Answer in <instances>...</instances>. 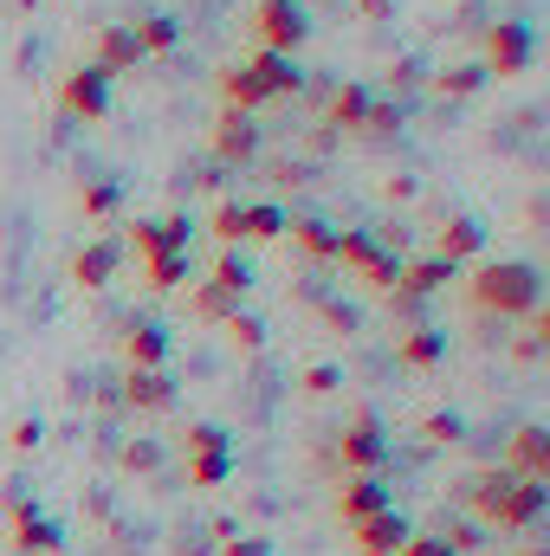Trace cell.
Wrapping results in <instances>:
<instances>
[{
    "label": "cell",
    "mask_w": 550,
    "mask_h": 556,
    "mask_svg": "<svg viewBox=\"0 0 550 556\" xmlns=\"http://www.w3.org/2000/svg\"><path fill=\"white\" fill-rule=\"evenodd\" d=\"M453 498L473 511V525H492V531H538V518H545V505H550L545 485L512 479L505 466H486V472L460 479Z\"/></svg>",
    "instance_id": "1"
},
{
    "label": "cell",
    "mask_w": 550,
    "mask_h": 556,
    "mask_svg": "<svg viewBox=\"0 0 550 556\" xmlns=\"http://www.w3.org/2000/svg\"><path fill=\"white\" fill-rule=\"evenodd\" d=\"M214 91H221V111L260 117L266 104L304 91V65H298V59H273V52H253V59H240V65H221Z\"/></svg>",
    "instance_id": "2"
},
{
    "label": "cell",
    "mask_w": 550,
    "mask_h": 556,
    "mask_svg": "<svg viewBox=\"0 0 550 556\" xmlns=\"http://www.w3.org/2000/svg\"><path fill=\"white\" fill-rule=\"evenodd\" d=\"M466 304L479 317H518L525 324L532 311H545V273L525 260H486L466 285Z\"/></svg>",
    "instance_id": "3"
},
{
    "label": "cell",
    "mask_w": 550,
    "mask_h": 556,
    "mask_svg": "<svg viewBox=\"0 0 550 556\" xmlns=\"http://www.w3.org/2000/svg\"><path fill=\"white\" fill-rule=\"evenodd\" d=\"M247 33H253V52H273V59H298L311 46V20L298 0H260L247 13Z\"/></svg>",
    "instance_id": "4"
},
{
    "label": "cell",
    "mask_w": 550,
    "mask_h": 556,
    "mask_svg": "<svg viewBox=\"0 0 550 556\" xmlns=\"http://www.w3.org/2000/svg\"><path fill=\"white\" fill-rule=\"evenodd\" d=\"M532 59H538V33H532L525 20H492V26L479 33V65H486V78H518V72H532Z\"/></svg>",
    "instance_id": "5"
},
{
    "label": "cell",
    "mask_w": 550,
    "mask_h": 556,
    "mask_svg": "<svg viewBox=\"0 0 550 556\" xmlns=\"http://www.w3.org/2000/svg\"><path fill=\"white\" fill-rule=\"evenodd\" d=\"M383 459H389L383 420L370 415V408H357V415H350V427L337 433V466H343L350 479H363V472H383Z\"/></svg>",
    "instance_id": "6"
},
{
    "label": "cell",
    "mask_w": 550,
    "mask_h": 556,
    "mask_svg": "<svg viewBox=\"0 0 550 556\" xmlns=\"http://www.w3.org/2000/svg\"><path fill=\"white\" fill-rule=\"evenodd\" d=\"M59 111L78 117V124H104V117H111V78H104L98 65H72V72L59 78Z\"/></svg>",
    "instance_id": "7"
},
{
    "label": "cell",
    "mask_w": 550,
    "mask_h": 556,
    "mask_svg": "<svg viewBox=\"0 0 550 556\" xmlns=\"http://www.w3.org/2000/svg\"><path fill=\"white\" fill-rule=\"evenodd\" d=\"M7 544L20 556H59L65 551V531H59L39 505H26V498L13 492V498H7Z\"/></svg>",
    "instance_id": "8"
},
{
    "label": "cell",
    "mask_w": 550,
    "mask_h": 556,
    "mask_svg": "<svg viewBox=\"0 0 550 556\" xmlns=\"http://www.w3.org/2000/svg\"><path fill=\"white\" fill-rule=\"evenodd\" d=\"M208 155H214L221 168H253V162H260V124L240 117V111H221L214 130H208Z\"/></svg>",
    "instance_id": "9"
},
{
    "label": "cell",
    "mask_w": 550,
    "mask_h": 556,
    "mask_svg": "<svg viewBox=\"0 0 550 556\" xmlns=\"http://www.w3.org/2000/svg\"><path fill=\"white\" fill-rule=\"evenodd\" d=\"M124 233H130V247H137L142 260H175V253H188L195 220L188 214H162V220H130Z\"/></svg>",
    "instance_id": "10"
},
{
    "label": "cell",
    "mask_w": 550,
    "mask_h": 556,
    "mask_svg": "<svg viewBox=\"0 0 550 556\" xmlns=\"http://www.w3.org/2000/svg\"><path fill=\"white\" fill-rule=\"evenodd\" d=\"M370 104H376V91H370L363 78H350V85H330V91H324V111H317V124H330L337 137H363V117H370Z\"/></svg>",
    "instance_id": "11"
},
{
    "label": "cell",
    "mask_w": 550,
    "mask_h": 556,
    "mask_svg": "<svg viewBox=\"0 0 550 556\" xmlns=\"http://www.w3.org/2000/svg\"><path fill=\"white\" fill-rule=\"evenodd\" d=\"M505 472H512V479H532V485L550 479V440H545L538 420H525V427L505 440Z\"/></svg>",
    "instance_id": "12"
},
{
    "label": "cell",
    "mask_w": 550,
    "mask_h": 556,
    "mask_svg": "<svg viewBox=\"0 0 550 556\" xmlns=\"http://www.w3.org/2000/svg\"><path fill=\"white\" fill-rule=\"evenodd\" d=\"M414 538V525L402 511H383V518H363L350 525V556H396Z\"/></svg>",
    "instance_id": "13"
},
{
    "label": "cell",
    "mask_w": 550,
    "mask_h": 556,
    "mask_svg": "<svg viewBox=\"0 0 550 556\" xmlns=\"http://www.w3.org/2000/svg\"><path fill=\"white\" fill-rule=\"evenodd\" d=\"M117 402L137 408V415H168V408H175V382H168L162 369H124Z\"/></svg>",
    "instance_id": "14"
},
{
    "label": "cell",
    "mask_w": 550,
    "mask_h": 556,
    "mask_svg": "<svg viewBox=\"0 0 550 556\" xmlns=\"http://www.w3.org/2000/svg\"><path fill=\"white\" fill-rule=\"evenodd\" d=\"M91 65L104 72V78H124V72H137L142 65V46L130 26H98V39H91Z\"/></svg>",
    "instance_id": "15"
},
{
    "label": "cell",
    "mask_w": 550,
    "mask_h": 556,
    "mask_svg": "<svg viewBox=\"0 0 550 556\" xmlns=\"http://www.w3.org/2000/svg\"><path fill=\"white\" fill-rule=\"evenodd\" d=\"M383 511H396V498H389V485L376 472H363V479H350L337 492V518L343 525H363V518H383Z\"/></svg>",
    "instance_id": "16"
},
{
    "label": "cell",
    "mask_w": 550,
    "mask_h": 556,
    "mask_svg": "<svg viewBox=\"0 0 550 556\" xmlns=\"http://www.w3.org/2000/svg\"><path fill=\"white\" fill-rule=\"evenodd\" d=\"M479 247H486V227H479V220H466V214H447V220H440V233H434V260H447V266L479 260Z\"/></svg>",
    "instance_id": "17"
},
{
    "label": "cell",
    "mask_w": 550,
    "mask_h": 556,
    "mask_svg": "<svg viewBox=\"0 0 550 556\" xmlns=\"http://www.w3.org/2000/svg\"><path fill=\"white\" fill-rule=\"evenodd\" d=\"M124 266V247L117 240H91V247H78V260H72V285L78 291H104L111 278Z\"/></svg>",
    "instance_id": "18"
},
{
    "label": "cell",
    "mask_w": 550,
    "mask_h": 556,
    "mask_svg": "<svg viewBox=\"0 0 550 556\" xmlns=\"http://www.w3.org/2000/svg\"><path fill=\"white\" fill-rule=\"evenodd\" d=\"M396 363L414 369V376H434V369L447 363V337H440V330H427V324H409V330L396 337Z\"/></svg>",
    "instance_id": "19"
},
{
    "label": "cell",
    "mask_w": 550,
    "mask_h": 556,
    "mask_svg": "<svg viewBox=\"0 0 550 556\" xmlns=\"http://www.w3.org/2000/svg\"><path fill=\"white\" fill-rule=\"evenodd\" d=\"M285 233H291V247H298L304 260L337 266V227H330V220H317V214H285Z\"/></svg>",
    "instance_id": "20"
},
{
    "label": "cell",
    "mask_w": 550,
    "mask_h": 556,
    "mask_svg": "<svg viewBox=\"0 0 550 556\" xmlns=\"http://www.w3.org/2000/svg\"><path fill=\"white\" fill-rule=\"evenodd\" d=\"M427 91H434V98H447V104H466V98H479V91H486V65H479V59L440 65V72H427Z\"/></svg>",
    "instance_id": "21"
},
{
    "label": "cell",
    "mask_w": 550,
    "mask_h": 556,
    "mask_svg": "<svg viewBox=\"0 0 550 556\" xmlns=\"http://www.w3.org/2000/svg\"><path fill=\"white\" fill-rule=\"evenodd\" d=\"M168 350H175V337L162 324H130L124 330V363L130 369H168Z\"/></svg>",
    "instance_id": "22"
},
{
    "label": "cell",
    "mask_w": 550,
    "mask_h": 556,
    "mask_svg": "<svg viewBox=\"0 0 550 556\" xmlns=\"http://www.w3.org/2000/svg\"><path fill=\"white\" fill-rule=\"evenodd\" d=\"M350 273H357V285H363L370 298H389V291H396V278H402V260H396L389 247H370Z\"/></svg>",
    "instance_id": "23"
},
{
    "label": "cell",
    "mask_w": 550,
    "mask_h": 556,
    "mask_svg": "<svg viewBox=\"0 0 550 556\" xmlns=\"http://www.w3.org/2000/svg\"><path fill=\"white\" fill-rule=\"evenodd\" d=\"M298 304L317 311V317L330 324V337H357V304H343V298H330V291H304V285H298Z\"/></svg>",
    "instance_id": "24"
},
{
    "label": "cell",
    "mask_w": 550,
    "mask_h": 556,
    "mask_svg": "<svg viewBox=\"0 0 550 556\" xmlns=\"http://www.w3.org/2000/svg\"><path fill=\"white\" fill-rule=\"evenodd\" d=\"M545 350H550V317H545V311H532V317H525V330L512 337V363H518V369H538V363H545Z\"/></svg>",
    "instance_id": "25"
},
{
    "label": "cell",
    "mask_w": 550,
    "mask_h": 556,
    "mask_svg": "<svg viewBox=\"0 0 550 556\" xmlns=\"http://www.w3.org/2000/svg\"><path fill=\"white\" fill-rule=\"evenodd\" d=\"M188 311H195V317H201V324H214V330H221V324H227V317H234V311H240V298H234V291H214V285H208V278H201V285H195V291H188Z\"/></svg>",
    "instance_id": "26"
},
{
    "label": "cell",
    "mask_w": 550,
    "mask_h": 556,
    "mask_svg": "<svg viewBox=\"0 0 550 556\" xmlns=\"http://www.w3.org/2000/svg\"><path fill=\"white\" fill-rule=\"evenodd\" d=\"M414 433H421L427 446H460V440H466V420L453 415V408H427V415L414 420Z\"/></svg>",
    "instance_id": "27"
},
{
    "label": "cell",
    "mask_w": 550,
    "mask_h": 556,
    "mask_svg": "<svg viewBox=\"0 0 550 556\" xmlns=\"http://www.w3.org/2000/svg\"><path fill=\"white\" fill-rule=\"evenodd\" d=\"M117 207H124V188H117V181H85V188H78V214H85V220H111Z\"/></svg>",
    "instance_id": "28"
},
{
    "label": "cell",
    "mask_w": 550,
    "mask_h": 556,
    "mask_svg": "<svg viewBox=\"0 0 550 556\" xmlns=\"http://www.w3.org/2000/svg\"><path fill=\"white\" fill-rule=\"evenodd\" d=\"M208 285H214V291H234V298H247L260 278H253V266H247L240 253H221V260H214V273H208Z\"/></svg>",
    "instance_id": "29"
},
{
    "label": "cell",
    "mask_w": 550,
    "mask_h": 556,
    "mask_svg": "<svg viewBox=\"0 0 550 556\" xmlns=\"http://www.w3.org/2000/svg\"><path fill=\"white\" fill-rule=\"evenodd\" d=\"M130 33H137L142 59H149V52H175V39H182V26H175V20H168V13H149V20H137V26H130Z\"/></svg>",
    "instance_id": "30"
},
{
    "label": "cell",
    "mask_w": 550,
    "mask_h": 556,
    "mask_svg": "<svg viewBox=\"0 0 550 556\" xmlns=\"http://www.w3.org/2000/svg\"><path fill=\"white\" fill-rule=\"evenodd\" d=\"M208 233H214L221 247H240V240H247V201H221V207L208 214Z\"/></svg>",
    "instance_id": "31"
},
{
    "label": "cell",
    "mask_w": 550,
    "mask_h": 556,
    "mask_svg": "<svg viewBox=\"0 0 550 556\" xmlns=\"http://www.w3.org/2000/svg\"><path fill=\"white\" fill-rule=\"evenodd\" d=\"M221 330H227V343H234L240 356H260V350H266V324H260L253 311H234V317H227Z\"/></svg>",
    "instance_id": "32"
},
{
    "label": "cell",
    "mask_w": 550,
    "mask_h": 556,
    "mask_svg": "<svg viewBox=\"0 0 550 556\" xmlns=\"http://www.w3.org/2000/svg\"><path fill=\"white\" fill-rule=\"evenodd\" d=\"M402 124H409V111L376 91V104H370V117H363V137H402Z\"/></svg>",
    "instance_id": "33"
},
{
    "label": "cell",
    "mask_w": 550,
    "mask_h": 556,
    "mask_svg": "<svg viewBox=\"0 0 550 556\" xmlns=\"http://www.w3.org/2000/svg\"><path fill=\"white\" fill-rule=\"evenodd\" d=\"M247 240H285V207L247 201Z\"/></svg>",
    "instance_id": "34"
},
{
    "label": "cell",
    "mask_w": 550,
    "mask_h": 556,
    "mask_svg": "<svg viewBox=\"0 0 550 556\" xmlns=\"http://www.w3.org/2000/svg\"><path fill=\"white\" fill-rule=\"evenodd\" d=\"M117 466H124V479H149V472H162V446L155 440H130L117 453Z\"/></svg>",
    "instance_id": "35"
},
{
    "label": "cell",
    "mask_w": 550,
    "mask_h": 556,
    "mask_svg": "<svg viewBox=\"0 0 550 556\" xmlns=\"http://www.w3.org/2000/svg\"><path fill=\"white\" fill-rule=\"evenodd\" d=\"M227 453H195L188 459V485H201V492H214V485H227Z\"/></svg>",
    "instance_id": "36"
},
{
    "label": "cell",
    "mask_w": 550,
    "mask_h": 556,
    "mask_svg": "<svg viewBox=\"0 0 550 556\" xmlns=\"http://www.w3.org/2000/svg\"><path fill=\"white\" fill-rule=\"evenodd\" d=\"M188 278V253H175V260H142V285L149 291H175Z\"/></svg>",
    "instance_id": "37"
},
{
    "label": "cell",
    "mask_w": 550,
    "mask_h": 556,
    "mask_svg": "<svg viewBox=\"0 0 550 556\" xmlns=\"http://www.w3.org/2000/svg\"><path fill=\"white\" fill-rule=\"evenodd\" d=\"M182 446H188V459H195V453H227V433H221L214 420H188V427H182Z\"/></svg>",
    "instance_id": "38"
},
{
    "label": "cell",
    "mask_w": 550,
    "mask_h": 556,
    "mask_svg": "<svg viewBox=\"0 0 550 556\" xmlns=\"http://www.w3.org/2000/svg\"><path fill=\"white\" fill-rule=\"evenodd\" d=\"M298 389H304L311 402H317V395H337V389H343V369H337V363H311V369L298 376Z\"/></svg>",
    "instance_id": "39"
},
{
    "label": "cell",
    "mask_w": 550,
    "mask_h": 556,
    "mask_svg": "<svg viewBox=\"0 0 550 556\" xmlns=\"http://www.w3.org/2000/svg\"><path fill=\"white\" fill-rule=\"evenodd\" d=\"M414 85H427V65L421 59H396L389 65V91H414Z\"/></svg>",
    "instance_id": "40"
},
{
    "label": "cell",
    "mask_w": 550,
    "mask_h": 556,
    "mask_svg": "<svg viewBox=\"0 0 550 556\" xmlns=\"http://www.w3.org/2000/svg\"><path fill=\"white\" fill-rule=\"evenodd\" d=\"M396 556H453V551H447V538H440V531H421V538H409Z\"/></svg>",
    "instance_id": "41"
},
{
    "label": "cell",
    "mask_w": 550,
    "mask_h": 556,
    "mask_svg": "<svg viewBox=\"0 0 550 556\" xmlns=\"http://www.w3.org/2000/svg\"><path fill=\"white\" fill-rule=\"evenodd\" d=\"M7 440H13V453H33V446L46 440V427H39V420L26 415V420H20V427H13V433H7Z\"/></svg>",
    "instance_id": "42"
},
{
    "label": "cell",
    "mask_w": 550,
    "mask_h": 556,
    "mask_svg": "<svg viewBox=\"0 0 550 556\" xmlns=\"http://www.w3.org/2000/svg\"><path fill=\"white\" fill-rule=\"evenodd\" d=\"M221 556H273V538H227Z\"/></svg>",
    "instance_id": "43"
},
{
    "label": "cell",
    "mask_w": 550,
    "mask_h": 556,
    "mask_svg": "<svg viewBox=\"0 0 550 556\" xmlns=\"http://www.w3.org/2000/svg\"><path fill=\"white\" fill-rule=\"evenodd\" d=\"M266 175H273L278 188H304V181H311V168H304V162H273Z\"/></svg>",
    "instance_id": "44"
},
{
    "label": "cell",
    "mask_w": 550,
    "mask_h": 556,
    "mask_svg": "<svg viewBox=\"0 0 550 556\" xmlns=\"http://www.w3.org/2000/svg\"><path fill=\"white\" fill-rule=\"evenodd\" d=\"M545 220H550V201H545V188H532V201H525V233H545Z\"/></svg>",
    "instance_id": "45"
},
{
    "label": "cell",
    "mask_w": 550,
    "mask_h": 556,
    "mask_svg": "<svg viewBox=\"0 0 550 556\" xmlns=\"http://www.w3.org/2000/svg\"><path fill=\"white\" fill-rule=\"evenodd\" d=\"M440 538H447V551H453V556L479 551V531H473V525H453V531H440Z\"/></svg>",
    "instance_id": "46"
},
{
    "label": "cell",
    "mask_w": 550,
    "mask_h": 556,
    "mask_svg": "<svg viewBox=\"0 0 550 556\" xmlns=\"http://www.w3.org/2000/svg\"><path fill=\"white\" fill-rule=\"evenodd\" d=\"M363 7V20H396V0H357Z\"/></svg>",
    "instance_id": "47"
},
{
    "label": "cell",
    "mask_w": 550,
    "mask_h": 556,
    "mask_svg": "<svg viewBox=\"0 0 550 556\" xmlns=\"http://www.w3.org/2000/svg\"><path fill=\"white\" fill-rule=\"evenodd\" d=\"M518 556H545V544H525V551H518Z\"/></svg>",
    "instance_id": "48"
},
{
    "label": "cell",
    "mask_w": 550,
    "mask_h": 556,
    "mask_svg": "<svg viewBox=\"0 0 550 556\" xmlns=\"http://www.w3.org/2000/svg\"><path fill=\"white\" fill-rule=\"evenodd\" d=\"M13 7H20V13H33V7H39V0H13Z\"/></svg>",
    "instance_id": "49"
}]
</instances>
